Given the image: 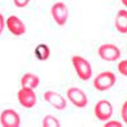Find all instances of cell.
<instances>
[{"instance_id": "cell-17", "label": "cell", "mask_w": 127, "mask_h": 127, "mask_svg": "<svg viewBox=\"0 0 127 127\" xmlns=\"http://www.w3.org/2000/svg\"><path fill=\"white\" fill-rule=\"evenodd\" d=\"M31 0H13V2L16 7L18 8H24L29 4Z\"/></svg>"}, {"instance_id": "cell-19", "label": "cell", "mask_w": 127, "mask_h": 127, "mask_svg": "<svg viewBox=\"0 0 127 127\" xmlns=\"http://www.w3.org/2000/svg\"><path fill=\"white\" fill-rule=\"evenodd\" d=\"M5 26V20L4 17L1 13H0V36L3 33Z\"/></svg>"}, {"instance_id": "cell-18", "label": "cell", "mask_w": 127, "mask_h": 127, "mask_svg": "<svg viewBox=\"0 0 127 127\" xmlns=\"http://www.w3.org/2000/svg\"><path fill=\"white\" fill-rule=\"evenodd\" d=\"M127 103L125 101L121 106V117L124 121L126 123L127 120Z\"/></svg>"}, {"instance_id": "cell-13", "label": "cell", "mask_w": 127, "mask_h": 127, "mask_svg": "<svg viewBox=\"0 0 127 127\" xmlns=\"http://www.w3.org/2000/svg\"><path fill=\"white\" fill-rule=\"evenodd\" d=\"M50 53L49 47L43 43L38 45L34 50L35 57L38 61L41 62L47 61L50 57Z\"/></svg>"}, {"instance_id": "cell-11", "label": "cell", "mask_w": 127, "mask_h": 127, "mask_svg": "<svg viewBox=\"0 0 127 127\" xmlns=\"http://www.w3.org/2000/svg\"><path fill=\"white\" fill-rule=\"evenodd\" d=\"M40 79L38 75L32 73L24 74L20 79L22 87H26L34 90L39 85Z\"/></svg>"}, {"instance_id": "cell-4", "label": "cell", "mask_w": 127, "mask_h": 127, "mask_svg": "<svg viewBox=\"0 0 127 127\" xmlns=\"http://www.w3.org/2000/svg\"><path fill=\"white\" fill-rule=\"evenodd\" d=\"M94 112L97 120L106 121L111 118L113 113V108L111 103L107 100H99L95 105Z\"/></svg>"}, {"instance_id": "cell-6", "label": "cell", "mask_w": 127, "mask_h": 127, "mask_svg": "<svg viewBox=\"0 0 127 127\" xmlns=\"http://www.w3.org/2000/svg\"><path fill=\"white\" fill-rule=\"evenodd\" d=\"M66 96L69 101L78 108H84L88 104L86 94L78 87H70L67 91Z\"/></svg>"}, {"instance_id": "cell-8", "label": "cell", "mask_w": 127, "mask_h": 127, "mask_svg": "<svg viewBox=\"0 0 127 127\" xmlns=\"http://www.w3.org/2000/svg\"><path fill=\"white\" fill-rule=\"evenodd\" d=\"M21 123L20 116L14 109H5L0 114V124L3 127H19Z\"/></svg>"}, {"instance_id": "cell-12", "label": "cell", "mask_w": 127, "mask_h": 127, "mask_svg": "<svg viewBox=\"0 0 127 127\" xmlns=\"http://www.w3.org/2000/svg\"><path fill=\"white\" fill-rule=\"evenodd\" d=\"M114 26L119 33L126 34L127 32V12L125 9L119 10L114 20Z\"/></svg>"}, {"instance_id": "cell-1", "label": "cell", "mask_w": 127, "mask_h": 127, "mask_svg": "<svg viewBox=\"0 0 127 127\" xmlns=\"http://www.w3.org/2000/svg\"><path fill=\"white\" fill-rule=\"evenodd\" d=\"M71 63L78 77L83 81H88L92 77V67L86 59L75 55L71 58Z\"/></svg>"}, {"instance_id": "cell-16", "label": "cell", "mask_w": 127, "mask_h": 127, "mask_svg": "<svg viewBox=\"0 0 127 127\" xmlns=\"http://www.w3.org/2000/svg\"><path fill=\"white\" fill-rule=\"evenodd\" d=\"M122 126L120 121L114 120H109L104 124V127H121Z\"/></svg>"}, {"instance_id": "cell-15", "label": "cell", "mask_w": 127, "mask_h": 127, "mask_svg": "<svg viewBox=\"0 0 127 127\" xmlns=\"http://www.w3.org/2000/svg\"><path fill=\"white\" fill-rule=\"evenodd\" d=\"M117 69L119 73L124 75L125 76H127V60H122L119 63L117 66Z\"/></svg>"}, {"instance_id": "cell-20", "label": "cell", "mask_w": 127, "mask_h": 127, "mask_svg": "<svg viewBox=\"0 0 127 127\" xmlns=\"http://www.w3.org/2000/svg\"><path fill=\"white\" fill-rule=\"evenodd\" d=\"M121 1L123 5H124L125 6L127 5V0H121Z\"/></svg>"}, {"instance_id": "cell-9", "label": "cell", "mask_w": 127, "mask_h": 127, "mask_svg": "<svg viewBox=\"0 0 127 127\" xmlns=\"http://www.w3.org/2000/svg\"><path fill=\"white\" fill-rule=\"evenodd\" d=\"M43 99L49 105L59 111L64 110L67 107V101L59 93L53 91H47L43 93Z\"/></svg>"}, {"instance_id": "cell-2", "label": "cell", "mask_w": 127, "mask_h": 127, "mask_svg": "<svg viewBox=\"0 0 127 127\" xmlns=\"http://www.w3.org/2000/svg\"><path fill=\"white\" fill-rule=\"evenodd\" d=\"M116 75L111 71H104L97 75L93 80L94 88L100 92H104L110 89L116 84Z\"/></svg>"}, {"instance_id": "cell-14", "label": "cell", "mask_w": 127, "mask_h": 127, "mask_svg": "<svg viewBox=\"0 0 127 127\" xmlns=\"http://www.w3.org/2000/svg\"><path fill=\"white\" fill-rule=\"evenodd\" d=\"M42 126L43 127H61V122L57 117L48 114L42 119Z\"/></svg>"}, {"instance_id": "cell-3", "label": "cell", "mask_w": 127, "mask_h": 127, "mask_svg": "<svg viewBox=\"0 0 127 127\" xmlns=\"http://www.w3.org/2000/svg\"><path fill=\"white\" fill-rule=\"evenodd\" d=\"M97 53L102 60L109 62L118 61L121 56L119 48L116 45L110 43H104L100 46L97 49Z\"/></svg>"}, {"instance_id": "cell-10", "label": "cell", "mask_w": 127, "mask_h": 127, "mask_svg": "<svg viewBox=\"0 0 127 127\" xmlns=\"http://www.w3.org/2000/svg\"><path fill=\"white\" fill-rule=\"evenodd\" d=\"M5 25L10 32L15 36H21L26 32L25 24L17 16L12 15L5 20Z\"/></svg>"}, {"instance_id": "cell-5", "label": "cell", "mask_w": 127, "mask_h": 127, "mask_svg": "<svg viewBox=\"0 0 127 127\" xmlns=\"http://www.w3.org/2000/svg\"><path fill=\"white\" fill-rule=\"evenodd\" d=\"M51 14L55 22L59 26H64L67 22L69 16L68 9L64 3H55L51 8Z\"/></svg>"}, {"instance_id": "cell-7", "label": "cell", "mask_w": 127, "mask_h": 127, "mask_svg": "<svg viewBox=\"0 0 127 127\" xmlns=\"http://www.w3.org/2000/svg\"><path fill=\"white\" fill-rule=\"evenodd\" d=\"M17 97L20 104L24 108L31 109L37 104V95L33 89L21 87L17 93Z\"/></svg>"}]
</instances>
